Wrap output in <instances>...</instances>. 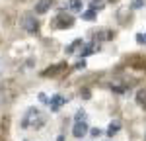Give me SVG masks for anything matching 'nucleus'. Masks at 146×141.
Here are the masks:
<instances>
[{"label": "nucleus", "mask_w": 146, "mask_h": 141, "mask_svg": "<svg viewBox=\"0 0 146 141\" xmlns=\"http://www.w3.org/2000/svg\"><path fill=\"white\" fill-rule=\"evenodd\" d=\"M45 122H47V116L39 108H27L22 117V122H20V126H22V129H31V128L37 129V128H41Z\"/></svg>", "instance_id": "f257e3e1"}, {"label": "nucleus", "mask_w": 146, "mask_h": 141, "mask_svg": "<svg viewBox=\"0 0 146 141\" xmlns=\"http://www.w3.org/2000/svg\"><path fill=\"white\" fill-rule=\"evenodd\" d=\"M22 26H23V30L29 32V34H35V32L39 30V22L35 20L31 14H25V16L22 18Z\"/></svg>", "instance_id": "f03ea898"}, {"label": "nucleus", "mask_w": 146, "mask_h": 141, "mask_svg": "<svg viewBox=\"0 0 146 141\" xmlns=\"http://www.w3.org/2000/svg\"><path fill=\"white\" fill-rule=\"evenodd\" d=\"M66 104V96H62V94H55L51 100H49V106H51V112H58L62 106Z\"/></svg>", "instance_id": "7ed1b4c3"}, {"label": "nucleus", "mask_w": 146, "mask_h": 141, "mask_svg": "<svg viewBox=\"0 0 146 141\" xmlns=\"http://www.w3.org/2000/svg\"><path fill=\"white\" fill-rule=\"evenodd\" d=\"M88 133V124H86V120H82V122H76L74 124V128H72V135L74 137H84Z\"/></svg>", "instance_id": "20e7f679"}, {"label": "nucleus", "mask_w": 146, "mask_h": 141, "mask_svg": "<svg viewBox=\"0 0 146 141\" xmlns=\"http://www.w3.org/2000/svg\"><path fill=\"white\" fill-rule=\"evenodd\" d=\"M51 6H53V0H39L35 4V14H45V12H49Z\"/></svg>", "instance_id": "39448f33"}, {"label": "nucleus", "mask_w": 146, "mask_h": 141, "mask_svg": "<svg viewBox=\"0 0 146 141\" xmlns=\"http://www.w3.org/2000/svg\"><path fill=\"white\" fill-rule=\"evenodd\" d=\"M72 23H74V20H72L70 16H64V14H60V16H58V20L55 22V26H56V28H70Z\"/></svg>", "instance_id": "423d86ee"}, {"label": "nucleus", "mask_w": 146, "mask_h": 141, "mask_svg": "<svg viewBox=\"0 0 146 141\" xmlns=\"http://www.w3.org/2000/svg\"><path fill=\"white\" fill-rule=\"evenodd\" d=\"M66 8L70 12H80V10H82V0H68Z\"/></svg>", "instance_id": "0eeeda50"}, {"label": "nucleus", "mask_w": 146, "mask_h": 141, "mask_svg": "<svg viewBox=\"0 0 146 141\" xmlns=\"http://www.w3.org/2000/svg\"><path fill=\"white\" fill-rule=\"evenodd\" d=\"M119 129H121V122H111V124H109V128H107V135H111V137H113Z\"/></svg>", "instance_id": "6e6552de"}, {"label": "nucleus", "mask_w": 146, "mask_h": 141, "mask_svg": "<svg viewBox=\"0 0 146 141\" xmlns=\"http://www.w3.org/2000/svg\"><path fill=\"white\" fill-rule=\"evenodd\" d=\"M136 102L146 108V88H142V90H138V92H136Z\"/></svg>", "instance_id": "1a4fd4ad"}, {"label": "nucleus", "mask_w": 146, "mask_h": 141, "mask_svg": "<svg viewBox=\"0 0 146 141\" xmlns=\"http://www.w3.org/2000/svg\"><path fill=\"white\" fill-rule=\"evenodd\" d=\"M96 16H98V12L94 10V8H90V10H86L84 14H82V18H84L86 22H92V20H96Z\"/></svg>", "instance_id": "9d476101"}, {"label": "nucleus", "mask_w": 146, "mask_h": 141, "mask_svg": "<svg viewBox=\"0 0 146 141\" xmlns=\"http://www.w3.org/2000/svg\"><path fill=\"white\" fill-rule=\"evenodd\" d=\"M78 45H82V39H76V41H72V43L66 47V55H72V53L76 51V47H78Z\"/></svg>", "instance_id": "9b49d317"}, {"label": "nucleus", "mask_w": 146, "mask_h": 141, "mask_svg": "<svg viewBox=\"0 0 146 141\" xmlns=\"http://www.w3.org/2000/svg\"><path fill=\"white\" fill-rule=\"evenodd\" d=\"M94 51H96V45H94V43H88V45L84 47V51H82V59L88 57V55H92Z\"/></svg>", "instance_id": "f8f14e48"}, {"label": "nucleus", "mask_w": 146, "mask_h": 141, "mask_svg": "<svg viewBox=\"0 0 146 141\" xmlns=\"http://www.w3.org/2000/svg\"><path fill=\"white\" fill-rule=\"evenodd\" d=\"M74 120H76V122L86 120V112H84V110H78V112H76V116H74Z\"/></svg>", "instance_id": "ddd939ff"}, {"label": "nucleus", "mask_w": 146, "mask_h": 141, "mask_svg": "<svg viewBox=\"0 0 146 141\" xmlns=\"http://www.w3.org/2000/svg\"><path fill=\"white\" fill-rule=\"evenodd\" d=\"M144 4H146V0H135V2H133V10H138V8H142Z\"/></svg>", "instance_id": "4468645a"}, {"label": "nucleus", "mask_w": 146, "mask_h": 141, "mask_svg": "<svg viewBox=\"0 0 146 141\" xmlns=\"http://www.w3.org/2000/svg\"><path fill=\"white\" fill-rule=\"evenodd\" d=\"M103 6V0H92V8L96 10V8H101Z\"/></svg>", "instance_id": "2eb2a0df"}, {"label": "nucleus", "mask_w": 146, "mask_h": 141, "mask_svg": "<svg viewBox=\"0 0 146 141\" xmlns=\"http://www.w3.org/2000/svg\"><path fill=\"white\" fill-rule=\"evenodd\" d=\"M90 133L94 135V137H100V135H101V129L100 128H94V129H90Z\"/></svg>", "instance_id": "dca6fc26"}, {"label": "nucleus", "mask_w": 146, "mask_h": 141, "mask_svg": "<svg viewBox=\"0 0 146 141\" xmlns=\"http://www.w3.org/2000/svg\"><path fill=\"white\" fill-rule=\"evenodd\" d=\"M76 69H86V61H84V59H82L80 63H76Z\"/></svg>", "instance_id": "f3484780"}, {"label": "nucleus", "mask_w": 146, "mask_h": 141, "mask_svg": "<svg viewBox=\"0 0 146 141\" xmlns=\"http://www.w3.org/2000/svg\"><path fill=\"white\" fill-rule=\"evenodd\" d=\"M39 100H41V102H45V104H49V98H47V96H45L43 92L39 94Z\"/></svg>", "instance_id": "a211bd4d"}, {"label": "nucleus", "mask_w": 146, "mask_h": 141, "mask_svg": "<svg viewBox=\"0 0 146 141\" xmlns=\"http://www.w3.org/2000/svg\"><path fill=\"white\" fill-rule=\"evenodd\" d=\"M136 41H138V43H142V41H146V39H144V35H140V34H138V35H136Z\"/></svg>", "instance_id": "6ab92c4d"}, {"label": "nucleus", "mask_w": 146, "mask_h": 141, "mask_svg": "<svg viewBox=\"0 0 146 141\" xmlns=\"http://www.w3.org/2000/svg\"><path fill=\"white\" fill-rule=\"evenodd\" d=\"M2 70H4V65H2V61H0V75H2Z\"/></svg>", "instance_id": "aec40b11"}, {"label": "nucleus", "mask_w": 146, "mask_h": 141, "mask_svg": "<svg viewBox=\"0 0 146 141\" xmlns=\"http://www.w3.org/2000/svg\"><path fill=\"white\" fill-rule=\"evenodd\" d=\"M56 141H64V137H62V135H58V137H56Z\"/></svg>", "instance_id": "412c9836"}, {"label": "nucleus", "mask_w": 146, "mask_h": 141, "mask_svg": "<svg viewBox=\"0 0 146 141\" xmlns=\"http://www.w3.org/2000/svg\"><path fill=\"white\" fill-rule=\"evenodd\" d=\"M0 94H2V88H0Z\"/></svg>", "instance_id": "4be33fe9"}, {"label": "nucleus", "mask_w": 146, "mask_h": 141, "mask_svg": "<svg viewBox=\"0 0 146 141\" xmlns=\"http://www.w3.org/2000/svg\"><path fill=\"white\" fill-rule=\"evenodd\" d=\"M144 39H146V35H144Z\"/></svg>", "instance_id": "5701e85b"}, {"label": "nucleus", "mask_w": 146, "mask_h": 141, "mask_svg": "<svg viewBox=\"0 0 146 141\" xmlns=\"http://www.w3.org/2000/svg\"><path fill=\"white\" fill-rule=\"evenodd\" d=\"M144 141H146V137H144Z\"/></svg>", "instance_id": "b1692460"}]
</instances>
